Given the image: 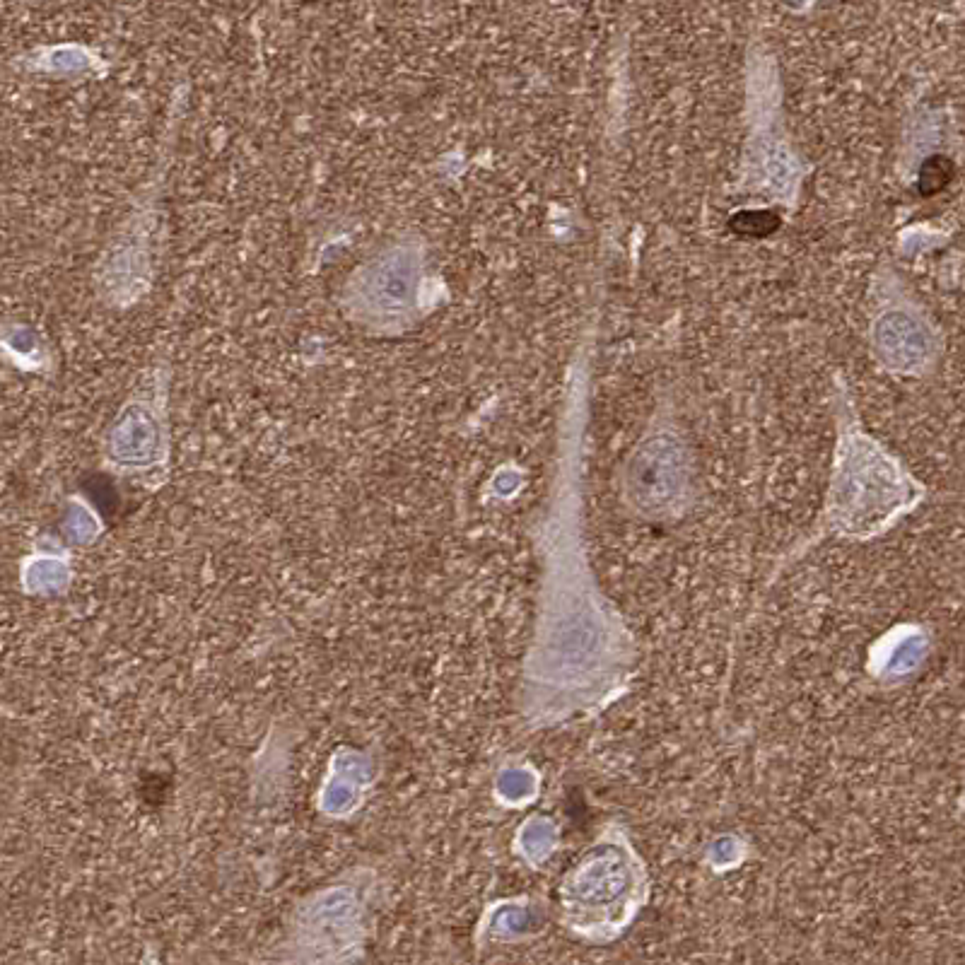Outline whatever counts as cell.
<instances>
[{
	"mask_svg": "<svg viewBox=\"0 0 965 965\" xmlns=\"http://www.w3.org/2000/svg\"><path fill=\"white\" fill-rule=\"evenodd\" d=\"M731 227H734L736 232H741V235L763 237L780 227V218L768 213V210H760V213H756V210H746V213H739L731 218Z\"/></svg>",
	"mask_w": 965,
	"mask_h": 965,
	"instance_id": "obj_1",
	"label": "cell"
}]
</instances>
